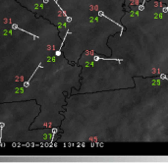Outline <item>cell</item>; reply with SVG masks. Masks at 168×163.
I'll use <instances>...</instances> for the list:
<instances>
[{"label":"cell","instance_id":"ba28073f","mask_svg":"<svg viewBox=\"0 0 168 163\" xmlns=\"http://www.w3.org/2000/svg\"><path fill=\"white\" fill-rule=\"evenodd\" d=\"M66 21H67V23H71V22H72V18H71V17H69V16H68V17H67V18H66Z\"/></svg>","mask_w":168,"mask_h":163},{"label":"cell","instance_id":"3957f363","mask_svg":"<svg viewBox=\"0 0 168 163\" xmlns=\"http://www.w3.org/2000/svg\"><path fill=\"white\" fill-rule=\"evenodd\" d=\"M54 3H56V5H57V6L59 7V9H60V10L62 11V13H63L64 17H65V18H67V17H68V16H67V14L65 13V11H63V9L61 8V6H60V5H59V3H58V1H57V0H54Z\"/></svg>","mask_w":168,"mask_h":163},{"label":"cell","instance_id":"277c9868","mask_svg":"<svg viewBox=\"0 0 168 163\" xmlns=\"http://www.w3.org/2000/svg\"><path fill=\"white\" fill-rule=\"evenodd\" d=\"M145 3H146V0H143V2L141 3V5H139V7H138L139 11H143V9H145Z\"/></svg>","mask_w":168,"mask_h":163},{"label":"cell","instance_id":"8992f818","mask_svg":"<svg viewBox=\"0 0 168 163\" xmlns=\"http://www.w3.org/2000/svg\"><path fill=\"white\" fill-rule=\"evenodd\" d=\"M160 79H161V80H166V81H168V78L166 77L165 74H161V75H160Z\"/></svg>","mask_w":168,"mask_h":163},{"label":"cell","instance_id":"9c48e42d","mask_svg":"<svg viewBox=\"0 0 168 163\" xmlns=\"http://www.w3.org/2000/svg\"><path fill=\"white\" fill-rule=\"evenodd\" d=\"M57 132H58V130H57V129H52V135H53V136H54V135H55Z\"/></svg>","mask_w":168,"mask_h":163},{"label":"cell","instance_id":"5b68a950","mask_svg":"<svg viewBox=\"0 0 168 163\" xmlns=\"http://www.w3.org/2000/svg\"><path fill=\"white\" fill-rule=\"evenodd\" d=\"M4 127H5V123L1 122V123H0V140H1V137H2V130H3Z\"/></svg>","mask_w":168,"mask_h":163},{"label":"cell","instance_id":"30bf717a","mask_svg":"<svg viewBox=\"0 0 168 163\" xmlns=\"http://www.w3.org/2000/svg\"><path fill=\"white\" fill-rule=\"evenodd\" d=\"M42 2H43V3H48L49 0H42Z\"/></svg>","mask_w":168,"mask_h":163},{"label":"cell","instance_id":"7a4b0ae2","mask_svg":"<svg viewBox=\"0 0 168 163\" xmlns=\"http://www.w3.org/2000/svg\"><path fill=\"white\" fill-rule=\"evenodd\" d=\"M39 68H42V66H41V64H40V63H39V65L37 66V68H36V69H35V72L33 73V74H32V76L30 77V79H29V80H28V81H27V82H25V83H24V88H29V87H30V83H31V81H32L33 77L35 76V73H36V71H37V70H38Z\"/></svg>","mask_w":168,"mask_h":163},{"label":"cell","instance_id":"6da1fadb","mask_svg":"<svg viewBox=\"0 0 168 163\" xmlns=\"http://www.w3.org/2000/svg\"><path fill=\"white\" fill-rule=\"evenodd\" d=\"M98 16H99V17H104V18L108 19V20H109V21H111V22H112V23H114L115 25H117V26H118V27H120V28H121V32H120V34H121V36H122V33H123V31H124V27H122V25H120V24H118V23H116V22H115L114 20H112V19L108 18V17H107V16H106V15H105V14H104V13H103V11H98Z\"/></svg>","mask_w":168,"mask_h":163},{"label":"cell","instance_id":"52a82bcc","mask_svg":"<svg viewBox=\"0 0 168 163\" xmlns=\"http://www.w3.org/2000/svg\"><path fill=\"white\" fill-rule=\"evenodd\" d=\"M162 12H163V13H167L168 12V5L166 6V7H164V8L162 9Z\"/></svg>","mask_w":168,"mask_h":163}]
</instances>
